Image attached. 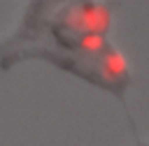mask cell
<instances>
[{"instance_id":"6da1fadb","label":"cell","mask_w":149,"mask_h":146,"mask_svg":"<svg viewBox=\"0 0 149 146\" xmlns=\"http://www.w3.org/2000/svg\"><path fill=\"white\" fill-rule=\"evenodd\" d=\"M116 2L98 0H33L16 35L0 44V67L21 58L51 60L98 88L109 90L126 107L133 76L123 56L107 42Z\"/></svg>"},{"instance_id":"7a4b0ae2","label":"cell","mask_w":149,"mask_h":146,"mask_svg":"<svg viewBox=\"0 0 149 146\" xmlns=\"http://www.w3.org/2000/svg\"><path fill=\"white\" fill-rule=\"evenodd\" d=\"M135 146H149V144H144V141L140 139V141H135Z\"/></svg>"}]
</instances>
